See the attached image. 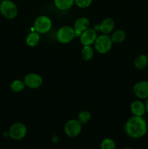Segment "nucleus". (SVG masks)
Here are the masks:
<instances>
[{"label":"nucleus","mask_w":148,"mask_h":149,"mask_svg":"<svg viewBox=\"0 0 148 149\" xmlns=\"http://www.w3.org/2000/svg\"><path fill=\"white\" fill-rule=\"evenodd\" d=\"M90 22L86 17H80L75 20L73 29L75 31V36H80L81 33L89 28Z\"/></svg>","instance_id":"nucleus-12"},{"label":"nucleus","mask_w":148,"mask_h":149,"mask_svg":"<svg viewBox=\"0 0 148 149\" xmlns=\"http://www.w3.org/2000/svg\"><path fill=\"white\" fill-rule=\"evenodd\" d=\"M148 64V57L146 55H138L134 60V66L138 70H143L147 67Z\"/></svg>","instance_id":"nucleus-14"},{"label":"nucleus","mask_w":148,"mask_h":149,"mask_svg":"<svg viewBox=\"0 0 148 149\" xmlns=\"http://www.w3.org/2000/svg\"><path fill=\"white\" fill-rule=\"evenodd\" d=\"M123 149H131V148H128V147H126V148H124Z\"/></svg>","instance_id":"nucleus-25"},{"label":"nucleus","mask_w":148,"mask_h":149,"mask_svg":"<svg viewBox=\"0 0 148 149\" xmlns=\"http://www.w3.org/2000/svg\"><path fill=\"white\" fill-rule=\"evenodd\" d=\"M52 26V20L48 16L41 15L36 19L33 27L39 33H46L51 30Z\"/></svg>","instance_id":"nucleus-5"},{"label":"nucleus","mask_w":148,"mask_h":149,"mask_svg":"<svg viewBox=\"0 0 148 149\" xmlns=\"http://www.w3.org/2000/svg\"><path fill=\"white\" fill-rule=\"evenodd\" d=\"M93 0H74V3L80 8H86L89 7Z\"/></svg>","instance_id":"nucleus-22"},{"label":"nucleus","mask_w":148,"mask_h":149,"mask_svg":"<svg viewBox=\"0 0 148 149\" xmlns=\"http://www.w3.org/2000/svg\"><path fill=\"white\" fill-rule=\"evenodd\" d=\"M40 41V35L38 32H31L27 36L26 42L29 47H35L39 44Z\"/></svg>","instance_id":"nucleus-16"},{"label":"nucleus","mask_w":148,"mask_h":149,"mask_svg":"<svg viewBox=\"0 0 148 149\" xmlns=\"http://www.w3.org/2000/svg\"><path fill=\"white\" fill-rule=\"evenodd\" d=\"M115 143L111 138H104L100 143V149H115Z\"/></svg>","instance_id":"nucleus-20"},{"label":"nucleus","mask_w":148,"mask_h":149,"mask_svg":"<svg viewBox=\"0 0 148 149\" xmlns=\"http://www.w3.org/2000/svg\"><path fill=\"white\" fill-rule=\"evenodd\" d=\"M115 28V22L114 20L110 17H107L104 20L102 21L100 24L95 25L94 26V30L100 31L103 34H109L113 31Z\"/></svg>","instance_id":"nucleus-11"},{"label":"nucleus","mask_w":148,"mask_h":149,"mask_svg":"<svg viewBox=\"0 0 148 149\" xmlns=\"http://www.w3.org/2000/svg\"><path fill=\"white\" fill-rule=\"evenodd\" d=\"M0 13L5 18L13 19L17 15L18 10L13 1L10 0H2L0 4Z\"/></svg>","instance_id":"nucleus-3"},{"label":"nucleus","mask_w":148,"mask_h":149,"mask_svg":"<svg viewBox=\"0 0 148 149\" xmlns=\"http://www.w3.org/2000/svg\"><path fill=\"white\" fill-rule=\"evenodd\" d=\"M130 109L133 116H142L146 112L145 104L140 100H134L130 106Z\"/></svg>","instance_id":"nucleus-13"},{"label":"nucleus","mask_w":148,"mask_h":149,"mask_svg":"<svg viewBox=\"0 0 148 149\" xmlns=\"http://www.w3.org/2000/svg\"><path fill=\"white\" fill-rule=\"evenodd\" d=\"M133 91L135 95L139 99H147L148 97V81H141L135 84Z\"/></svg>","instance_id":"nucleus-10"},{"label":"nucleus","mask_w":148,"mask_h":149,"mask_svg":"<svg viewBox=\"0 0 148 149\" xmlns=\"http://www.w3.org/2000/svg\"><path fill=\"white\" fill-rule=\"evenodd\" d=\"M97 37V31L94 29H89L83 32L80 36V42L84 46H91Z\"/></svg>","instance_id":"nucleus-9"},{"label":"nucleus","mask_w":148,"mask_h":149,"mask_svg":"<svg viewBox=\"0 0 148 149\" xmlns=\"http://www.w3.org/2000/svg\"><path fill=\"white\" fill-rule=\"evenodd\" d=\"M9 136L15 141H20L24 138L27 134V127L22 122H16L10 127Z\"/></svg>","instance_id":"nucleus-6"},{"label":"nucleus","mask_w":148,"mask_h":149,"mask_svg":"<svg viewBox=\"0 0 148 149\" xmlns=\"http://www.w3.org/2000/svg\"><path fill=\"white\" fill-rule=\"evenodd\" d=\"M25 87H26V84H25L24 81L20 79L14 80L10 84V89L12 91L15 92V93H20V92L23 91Z\"/></svg>","instance_id":"nucleus-18"},{"label":"nucleus","mask_w":148,"mask_h":149,"mask_svg":"<svg viewBox=\"0 0 148 149\" xmlns=\"http://www.w3.org/2000/svg\"><path fill=\"white\" fill-rule=\"evenodd\" d=\"M145 108H146V111L148 113V97L147 98L146 103H145Z\"/></svg>","instance_id":"nucleus-24"},{"label":"nucleus","mask_w":148,"mask_h":149,"mask_svg":"<svg viewBox=\"0 0 148 149\" xmlns=\"http://www.w3.org/2000/svg\"><path fill=\"white\" fill-rule=\"evenodd\" d=\"M81 124L80 123L78 120L75 119H71L68 121L65 125V132L67 136L70 138H75L79 135L81 133Z\"/></svg>","instance_id":"nucleus-7"},{"label":"nucleus","mask_w":148,"mask_h":149,"mask_svg":"<svg viewBox=\"0 0 148 149\" xmlns=\"http://www.w3.org/2000/svg\"><path fill=\"white\" fill-rule=\"evenodd\" d=\"M54 3L59 10H68L74 4V0H54Z\"/></svg>","instance_id":"nucleus-15"},{"label":"nucleus","mask_w":148,"mask_h":149,"mask_svg":"<svg viewBox=\"0 0 148 149\" xmlns=\"http://www.w3.org/2000/svg\"><path fill=\"white\" fill-rule=\"evenodd\" d=\"M94 56V51L91 46H84L81 51V57L84 61H90Z\"/></svg>","instance_id":"nucleus-19"},{"label":"nucleus","mask_w":148,"mask_h":149,"mask_svg":"<svg viewBox=\"0 0 148 149\" xmlns=\"http://www.w3.org/2000/svg\"><path fill=\"white\" fill-rule=\"evenodd\" d=\"M91 119V113L87 111H83L78 113V120L81 124H86Z\"/></svg>","instance_id":"nucleus-21"},{"label":"nucleus","mask_w":148,"mask_h":149,"mask_svg":"<svg viewBox=\"0 0 148 149\" xmlns=\"http://www.w3.org/2000/svg\"><path fill=\"white\" fill-rule=\"evenodd\" d=\"M110 37H111L113 42H115V43H121V42H123L126 39V33L123 30H117L113 32Z\"/></svg>","instance_id":"nucleus-17"},{"label":"nucleus","mask_w":148,"mask_h":149,"mask_svg":"<svg viewBox=\"0 0 148 149\" xmlns=\"http://www.w3.org/2000/svg\"><path fill=\"white\" fill-rule=\"evenodd\" d=\"M58 137L57 136H56V135H54L53 137H52V141H53L54 143H57L58 142Z\"/></svg>","instance_id":"nucleus-23"},{"label":"nucleus","mask_w":148,"mask_h":149,"mask_svg":"<svg viewBox=\"0 0 148 149\" xmlns=\"http://www.w3.org/2000/svg\"><path fill=\"white\" fill-rule=\"evenodd\" d=\"M23 81L26 87L30 89H36L41 86L42 83H43V79L39 74L30 73L25 77Z\"/></svg>","instance_id":"nucleus-8"},{"label":"nucleus","mask_w":148,"mask_h":149,"mask_svg":"<svg viewBox=\"0 0 148 149\" xmlns=\"http://www.w3.org/2000/svg\"><path fill=\"white\" fill-rule=\"evenodd\" d=\"M125 132L130 138H141L147 132V123L142 116H133L126 122Z\"/></svg>","instance_id":"nucleus-1"},{"label":"nucleus","mask_w":148,"mask_h":149,"mask_svg":"<svg viewBox=\"0 0 148 149\" xmlns=\"http://www.w3.org/2000/svg\"><path fill=\"white\" fill-rule=\"evenodd\" d=\"M94 47L100 54H105L111 49L113 41L109 34H102L97 36L94 42Z\"/></svg>","instance_id":"nucleus-2"},{"label":"nucleus","mask_w":148,"mask_h":149,"mask_svg":"<svg viewBox=\"0 0 148 149\" xmlns=\"http://www.w3.org/2000/svg\"><path fill=\"white\" fill-rule=\"evenodd\" d=\"M56 36L59 42L62 44H68L71 42L74 37H75V31L71 26H62L58 29Z\"/></svg>","instance_id":"nucleus-4"}]
</instances>
